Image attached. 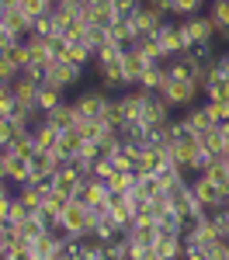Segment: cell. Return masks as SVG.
<instances>
[{"mask_svg":"<svg viewBox=\"0 0 229 260\" xmlns=\"http://www.w3.org/2000/svg\"><path fill=\"white\" fill-rule=\"evenodd\" d=\"M104 260H128V240H125V233L104 243Z\"/></svg>","mask_w":229,"mask_h":260,"instance_id":"d590c367","label":"cell"},{"mask_svg":"<svg viewBox=\"0 0 229 260\" xmlns=\"http://www.w3.org/2000/svg\"><path fill=\"white\" fill-rule=\"evenodd\" d=\"M108 42L111 45H118V49H132L139 35H136V28H132V18H115L108 24Z\"/></svg>","mask_w":229,"mask_h":260,"instance_id":"4fadbf2b","label":"cell"},{"mask_svg":"<svg viewBox=\"0 0 229 260\" xmlns=\"http://www.w3.org/2000/svg\"><path fill=\"white\" fill-rule=\"evenodd\" d=\"M208 0H170V18H194L205 11Z\"/></svg>","mask_w":229,"mask_h":260,"instance_id":"f546056e","label":"cell"},{"mask_svg":"<svg viewBox=\"0 0 229 260\" xmlns=\"http://www.w3.org/2000/svg\"><path fill=\"white\" fill-rule=\"evenodd\" d=\"M70 198H73V194H66V191H59V187H52V191L45 194V205H49V208H56V212H62V208L70 205Z\"/></svg>","mask_w":229,"mask_h":260,"instance_id":"b9f144b4","label":"cell"},{"mask_svg":"<svg viewBox=\"0 0 229 260\" xmlns=\"http://www.w3.org/2000/svg\"><path fill=\"white\" fill-rule=\"evenodd\" d=\"M52 177H56V187H59V191H66V194H77V187L83 184V177H87V174H83L80 167L70 160L66 167H59V170H56Z\"/></svg>","mask_w":229,"mask_h":260,"instance_id":"ac0fdd59","label":"cell"},{"mask_svg":"<svg viewBox=\"0 0 229 260\" xmlns=\"http://www.w3.org/2000/svg\"><path fill=\"white\" fill-rule=\"evenodd\" d=\"M0 253H7V229L0 233Z\"/></svg>","mask_w":229,"mask_h":260,"instance_id":"f5cc1de1","label":"cell"},{"mask_svg":"<svg viewBox=\"0 0 229 260\" xmlns=\"http://www.w3.org/2000/svg\"><path fill=\"white\" fill-rule=\"evenodd\" d=\"M184 260H212L208 246H184Z\"/></svg>","mask_w":229,"mask_h":260,"instance_id":"c3c4849f","label":"cell"},{"mask_svg":"<svg viewBox=\"0 0 229 260\" xmlns=\"http://www.w3.org/2000/svg\"><path fill=\"white\" fill-rule=\"evenodd\" d=\"M167 98V104L174 108V111H187V108H194L198 98H202V87L194 80H167V87L160 90Z\"/></svg>","mask_w":229,"mask_h":260,"instance_id":"3957f363","label":"cell"},{"mask_svg":"<svg viewBox=\"0 0 229 260\" xmlns=\"http://www.w3.org/2000/svg\"><path fill=\"white\" fill-rule=\"evenodd\" d=\"M62 62H73V66H80V70H87L90 62H94V49L87 45V42H73V45H66V52L59 56Z\"/></svg>","mask_w":229,"mask_h":260,"instance_id":"cb8c5ba5","label":"cell"},{"mask_svg":"<svg viewBox=\"0 0 229 260\" xmlns=\"http://www.w3.org/2000/svg\"><path fill=\"white\" fill-rule=\"evenodd\" d=\"M167 167H170V153L160 149L156 142H149L143 149V156H139V163H136V174H160Z\"/></svg>","mask_w":229,"mask_h":260,"instance_id":"7c38bea8","label":"cell"},{"mask_svg":"<svg viewBox=\"0 0 229 260\" xmlns=\"http://www.w3.org/2000/svg\"><path fill=\"white\" fill-rule=\"evenodd\" d=\"M205 14L212 18V24L219 28L222 21H229V0H208V4H205Z\"/></svg>","mask_w":229,"mask_h":260,"instance_id":"8d00e7d4","label":"cell"},{"mask_svg":"<svg viewBox=\"0 0 229 260\" xmlns=\"http://www.w3.org/2000/svg\"><path fill=\"white\" fill-rule=\"evenodd\" d=\"M136 180H139L136 170H115L104 184H108V191H111V194H128V191L136 187Z\"/></svg>","mask_w":229,"mask_h":260,"instance_id":"d4e9b609","label":"cell"},{"mask_svg":"<svg viewBox=\"0 0 229 260\" xmlns=\"http://www.w3.org/2000/svg\"><path fill=\"white\" fill-rule=\"evenodd\" d=\"M45 121H49V125H56L59 132H66V128H77V125H80V111H77V104H73V101H62L59 108L45 111Z\"/></svg>","mask_w":229,"mask_h":260,"instance_id":"5bb4252c","label":"cell"},{"mask_svg":"<svg viewBox=\"0 0 229 260\" xmlns=\"http://www.w3.org/2000/svg\"><path fill=\"white\" fill-rule=\"evenodd\" d=\"M52 4H56V0H52Z\"/></svg>","mask_w":229,"mask_h":260,"instance_id":"6f0895ef","label":"cell"},{"mask_svg":"<svg viewBox=\"0 0 229 260\" xmlns=\"http://www.w3.org/2000/svg\"><path fill=\"white\" fill-rule=\"evenodd\" d=\"M146 66H149V62L143 59V52H139L136 45H132V49H125V56H122V70H125V77H128L132 83H139V77L146 73Z\"/></svg>","mask_w":229,"mask_h":260,"instance_id":"603a6c76","label":"cell"},{"mask_svg":"<svg viewBox=\"0 0 229 260\" xmlns=\"http://www.w3.org/2000/svg\"><path fill=\"white\" fill-rule=\"evenodd\" d=\"M177 21L184 24L191 45H212V42H219V28L212 24V18H208L205 11H202V14H194V18H177Z\"/></svg>","mask_w":229,"mask_h":260,"instance_id":"52a82bcc","label":"cell"},{"mask_svg":"<svg viewBox=\"0 0 229 260\" xmlns=\"http://www.w3.org/2000/svg\"><path fill=\"white\" fill-rule=\"evenodd\" d=\"M163 21L167 18H160L153 7H146V0H143V4H139V11L132 14V28H136V35H139V39H149V35H156V31L163 28Z\"/></svg>","mask_w":229,"mask_h":260,"instance_id":"30bf717a","label":"cell"},{"mask_svg":"<svg viewBox=\"0 0 229 260\" xmlns=\"http://www.w3.org/2000/svg\"><path fill=\"white\" fill-rule=\"evenodd\" d=\"M31 136H35V149H39V153H56V146H59V128H56V125H49V121L42 118L39 125H35V128H31Z\"/></svg>","mask_w":229,"mask_h":260,"instance_id":"e0dca14e","label":"cell"},{"mask_svg":"<svg viewBox=\"0 0 229 260\" xmlns=\"http://www.w3.org/2000/svg\"><path fill=\"white\" fill-rule=\"evenodd\" d=\"M108 215L122 225V233L136 222V205H132V198L128 194H111V205H108Z\"/></svg>","mask_w":229,"mask_h":260,"instance_id":"9a60e30c","label":"cell"},{"mask_svg":"<svg viewBox=\"0 0 229 260\" xmlns=\"http://www.w3.org/2000/svg\"><path fill=\"white\" fill-rule=\"evenodd\" d=\"M167 62H153V66H146V73L139 77V83L136 87H143V90H149V94H160L167 87Z\"/></svg>","mask_w":229,"mask_h":260,"instance_id":"d6986e66","label":"cell"},{"mask_svg":"<svg viewBox=\"0 0 229 260\" xmlns=\"http://www.w3.org/2000/svg\"><path fill=\"white\" fill-rule=\"evenodd\" d=\"M0 52H4L7 59L14 62L18 70H28V66H31V52H28V42H24V39L11 42V45H7V49H0Z\"/></svg>","mask_w":229,"mask_h":260,"instance_id":"83f0119b","label":"cell"},{"mask_svg":"<svg viewBox=\"0 0 229 260\" xmlns=\"http://www.w3.org/2000/svg\"><path fill=\"white\" fill-rule=\"evenodd\" d=\"M31 250H35V257H42V260H56V253L62 250V233L59 229H45L39 240L31 243Z\"/></svg>","mask_w":229,"mask_h":260,"instance_id":"2e32d148","label":"cell"},{"mask_svg":"<svg viewBox=\"0 0 229 260\" xmlns=\"http://www.w3.org/2000/svg\"><path fill=\"white\" fill-rule=\"evenodd\" d=\"M62 90H56V87H49V83H42L39 87V98H35V104H39L42 111H52V108H59L62 104Z\"/></svg>","mask_w":229,"mask_h":260,"instance_id":"1f68e13d","label":"cell"},{"mask_svg":"<svg viewBox=\"0 0 229 260\" xmlns=\"http://www.w3.org/2000/svg\"><path fill=\"white\" fill-rule=\"evenodd\" d=\"M108 90H83V94H77V111H80V118H101V111H104V104H108Z\"/></svg>","mask_w":229,"mask_h":260,"instance_id":"8fae6325","label":"cell"},{"mask_svg":"<svg viewBox=\"0 0 229 260\" xmlns=\"http://www.w3.org/2000/svg\"><path fill=\"white\" fill-rule=\"evenodd\" d=\"M208 115H212V121L215 125H226L229 121V101H205Z\"/></svg>","mask_w":229,"mask_h":260,"instance_id":"ab89813d","label":"cell"},{"mask_svg":"<svg viewBox=\"0 0 229 260\" xmlns=\"http://www.w3.org/2000/svg\"><path fill=\"white\" fill-rule=\"evenodd\" d=\"M4 28H7L14 39H28V35H31V18H28L21 7H11V11H4Z\"/></svg>","mask_w":229,"mask_h":260,"instance_id":"ffe728a7","label":"cell"},{"mask_svg":"<svg viewBox=\"0 0 229 260\" xmlns=\"http://www.w3.org/2000/svg\"><path fill=\"white\" fill-rule=\"evenodd\" d=\"M208 253H212V260H229V240H219L215 243H208Z\"/></svg>","mask_w":229,"mask_h":260,"instance_id":"7dc6e473","label":"cell"},{"mask_svg":"<svg viewBox=\"0 0 229 260\" xmlns=\"http://www.w3.org/2000/svg\"><path fill=\"white\" fill-rule=\"evenodd\" d=\"M11 42H18V39H14V35H11V31L4 28V21H0V49H7Z\"/></svg>","mask_w":229,"mask_h":260,"instance_id":"f907efd6","label":"cell"},{"mask_svg":"<svg viewBox=\"0 0 229 260\" xmlns=\"http://www.w3.org/2000/svg\"><path fill=\"white\" fill-rule=\"evenodd\" d=\"M18 7L35 21V18H42V14H49V11H52V0H18Z\"/></svg>","mask_w":229,"mask_h":260,"instance_id":"74e56055","label":"cell"},{"mask_svg":"<svg viewBox=\"0 0 229 260\" xmlns=\"http://www.w3.org/2000/svg\"><path fill=\"white\" fill-rule=\"evenodd\" d=\"M7 180L14 184V187H24V184H31V163L14 156L11 149H7Z\"/></svg>","mask_w":229,"mask_h":260,"instance_id":"44dd1931","label":"cell"},{"mask_svg":"<svg viewBox=\"0 0 229 260\" xmlns=\"http://www.w3.org/2000/svg\"><path fill=\"white\" fill-rule=\"evenodd\" d=\"M18 73H21V70L7 59L4 52H0V80H4V83H14V80H18Z\"/></svg>","mask_w":229,"mask_h":260,"instance_id":"ee69618b","label":"cell"},{"mask_svg":"<svg viewBox=\"0 0 229 260\" xmlns=\"http://www.w3.org/2000/svg\"><path fill=\"white\" fill-rule=\"evenodd\" d=\"M28 52H31V66H49V62H56V56H52V49H49V39H39V35H28Z\"/></svg>","mask_w":229,"mask_h":260,"instance_id":"7402d4cb","label":"cell"},{"mask_svg":"<svg viewBox=\"0 0 229 260\" xmlns=\"http://www.w3.org/2000/svg\"><path fill=\"white\" fill-rule=\"evenodd\" d=\"M73 198H80L87 208H94L97 215H104V212H108V205H111V191H108V184H104V180L83 177V184L77 187V194H73Z\"/></svg>","mask_w":229,"mask_h":260,"instance_id":"8992f818","label":"cell"},{"mask_svg":"<svg viewBox=\"0 0 229 260\" xmlns=\"http://www.w3.org/2000/svg\"><path fill=\"white\" fill-rule=\"evenodd\" d=\"M14 229H18L21 243H35V240H39V236H42V233H45V225H42V222H39V215H35V212H31V215H28V219H24V222H18Z\"/></svg>","mask_w":229,"mask_h":260,"instance_id":"4dcf8cb0","label":"cell"},{"mask_svg":"<svg viewBox=\"0 0 229 260\" xmlns=\"http://www.w3.org/2000/svg\"><path fill=\"white\" fill-rule=\"evenodd\" d=\"M191 194H194V201L205 208L208 215H212V212H219V208H226L219 184H215V180H208L205 174H194V177H191Z\"/></svg>","mask_w":229,"mask_h":260,"instance_id":"5b68a950","label":"cell"},{"mask_svg":"<svg viewBox=\"0 0 229 260\" xmlns=\"http://www.w3.org/2000/svg\"><path fill=\"white\" fill-rule=\"evenodd\" d=\"M66 4H77V7H87V0H66Z\"/></svg>","mask_w":229,"mask_h":260,"instance_id":"11a10c76","label":"cell"},{"mask_svg":"<svg viewBox=\"0 0 229 260\" xmlns=\"http://www.w3.org/2000/svg\"><path fill=\"white\" fill-rule=\"evenodd\" d=\"M156 39H160V45H163L167 59L184 56V52H191V49H194V45H191V39H187V31H184V24H181L177 18L163 21V28L156 31Z\"/></svg>","mask_w":229,"mask_h":260,"instance_id":"7a4b0ae2","label":"cell"},{"mask_svg":"<svg viewBox=\"0 0 229 260\" xmlns=\"http://www.w3.org/2000/svg\"><path fill=\"white\" fill-rule=\"evenodd\" d=\"M139 4H143V0H115V14H118V18H132V14L139 11Z\"/></svg>","mask_w":229,"mask_h":260,"instance_id":"bcb514c9","label":"cell"},{"mask_svg":"<svg viewBox=\"0 0 229 260\" xmlns=\"http://www.w3.org/2000/svg\"><path fill=\"white\" fill-rule=\"evenodd\" d=\"M136 49L143 52V59L153 66V62H167V52H163V45H160V39L156 35H149V39H139L136 42Z\"/></svg>","mask_w":229,"mask_h":260,"instance_id":"484cf974","label":"cell"},{"mask_svg":"<svg viewBox=\"0 0 229 260\" xmlns=\"http://www.w3.org/2000/svg\"><path fill=\"white\" fill-rule=\"evenodd\" d=\"M219 42H226V45H229V21L219 24Z\"/></svg>","mask_w":229,"mask_h":260,"instance_id":"816d5d0a","label":"cell"},{"mask_svg":"<svg viewBox=\"0 0 229 260\" xmlns=\"http://www.w3.org/2000/svg\"><path fill=\"white\" fill-rule=\"evenodd\" d=\"M0 7H7V11H11V7H18V0H0Z\"/></svg>","mask_w":229,"mask_h":260,"instance_id":"db71d44e","label":"cell"},{"mask_svg":"<svg viewBox=\"0 0 229 260\" xmlns=\"http://www.w3.org/2000/svg\"><path fill=\"white\" fill-rule=\"evenodd\" d=\"M11 153L21 156V160H31V156L39 153V149H35V136H31V132H21L18 139L11 142Z\"/></svg>","mask_w":229,"mask_h":260,"instance_id":"836d02e7","label":"cell"},{"mask_svg":"<svg viewBox=\"0 0 229 260\" xmlns=\"http://www.w3.org/2000/svg\"><path fill=\"white\" fill-rule=\"evenodd\" d=\"M28 215H31V212H28V208H24V201H21L18 194H14V201H11V208H7V222H11V225H18V222H24Z\"/></svg>","mask_w":229,"mask_h":260,"instance_id":"60d3db41","label":"cell"},{"mask_svg":"<svg viewBox=\"0 0 229 260\" xmlns=\"http://www.w3.org/2000/svg\"><path fill=\"white\" fill-rule=\"evenodd\" d=\"M83 42H87V45L97 52L101 45H108V28H101V24H90V28H87V35H83Z\"/></svg>","mask_w":229,"mask_h":260,"instance_id":"f35d334b","label":"cell"},{"mask_svg":"<svg viewBox=\"0 0 229 260\" xmlns=\"http://www.w3.org/2000/svg\"><path fill=\"white\" fill-rule=\"evenodd\" d=\"M14 194L24 201L28 212H39L42 205H45V194H49V191H42V187H35V184H24V187H14Z\"/></svg>","mask_w":229,"mask_h":260,"instance_id":"4316f807","label":"cell"},{"mask_svg":"<svg viewBox=\"0 0 229 260\" xmlns=\"http://www.w3.org/2000/svg\"><path fill=\"white\" fill-rule=\"evenodd\" d=\"M219 240V229H215V219L205 215V219H194L184 229V246H208V243Z\"/></svg>","mask_w":229,"mask_h":260,"instance_id":"9c48e42d","label":"cell"},{"mask_svg":"<svg viewBox=\"0 0 229 260\" xmlns=\"http://www.w3.org/2000/svg\"><path fill=\"white\" fill-rule=\"evenodd\" d=\"M4 257L7 260H35V250H31V243H14Z\"/></svg>","mask_w":229,"mask_h":260,"instance_id":"7bdbcfd3","label":"cell"},{"mask_svg":"<svg viewBox=\"0 0 229 260\" xmlns=\"http://www.w3.org/2000/svg\"><path fill=\"white\" fill-rule=\"evenodd\" d=\"M215 62H219V73H222V77L229 80V49H222V52L215 56Z\"/></svg>","mask_w":229,"mask_h":260,"instance_id":"681fc988","label":"cell"},{"mask_svg":"<svg viewBox=\"0 0 229 260\" xmlns=\"http://www.w3.org/2000/svg\"><path fill=\"white\" fill-rule=\"evenodd\" d=\"M80 77H83L80 66L56 59V62H49V66H45V73H42V83H49V87H56V90H62V94H66V90H73V87L80 83Z\"/></svg>","mask_w":229,"mask_h":260,"instance_id":"277c9868","label":"cell"},{"mask_svg":"<svg viewBox=\"0 0 229 260\" xmlns=\"http://www.w3.org/2000/svg\"><path fill=\"white\" fill-rule=\"evenodd\" d=\"M170 111H174V108L167 104L163 94H149V90H146V104H143V118L139 121H143L146 128H160V125H170V121H174Z\"/></svg>","mask_w":229,"mask_h":260,"instance_id":"ba28073f","label":"cell"},{"mask_svg":"<svg viewBox=\"0 0 229 260\" xmlns=\"http://www.w3.org/2000/svg\"><path fill=\"white\" fill-rule=\"evenodd\" d=\"M212 219H215L219 236H222V240H229V205H226V208H219V212H212Z\"/></svg>","mask_w":229,"mask_h":260,"instance_id":"f6af8a7d","label":"cell"},{"mask_svg":"<svg viewBox=\"0 0 229 260\" xmlns=\"http://www.w3.org/2000/svg\"><path fill=\"white\" fill-rule=\"evenodd\" d=\"M184 121L194 128V132H205V128H212L215 121H212V115H208V108H205V101L202 104H194V108H187L184 111Z\"/></svg>","mask_w":229,"mask_h":260,"instance_id":"f1b7e54d","label":"cell"},{"mask_svg":"<svg viewBox=\"0 0 229 260\" xmlns=\"http://www.w3.org/2000/svg\"><path fill=\"white\" fill-rule=\"evenodd\" d=\"M226 170H229V156H226Z\"/></svg>","mask_w":229,"mask_h":260,"instance_id":"9f6ffc18","label":"cell"},{"mask_svg":"<svg viewBox=\"0 0 229 260\" xmlns=\"http://www.w3.org/2000/svg\"><path fill=\"white\" fill-rule=\"evenodd\" d=\"M21 132H28V128H21L14 118H0V149H11V142L18 139Z\"/></svg>","mask_w":229,"mask_h":260,"instance_id":"e575fe53","label":"cell"},{"mask_svg":"<svg viewBox=\"0 0 229 260\" xmlns=\"http://www.w3.org/2000/svg\"><path fill=\"white\" fill-rule=\"evenodd\" d=\"M31 35H39V39H56V35H62V31H59V24H56L52 14H42V18L31 21Z\"/></svg>","mask_w":229,"mask_h":260,"instance_id":"d6a6232c","label":"cell"},{"mask_svg":"<svg viewBox=\"0 0 229 260\" xmlns=\"http://www.w3.org/2000/svg\"><path fill=\"white\" fill-rule=\"evenodd\" d=\"M94 225H97V212H94V208H87L80 198H70V205L62 208L59 233L83 240V236H94Z\"/></svg>","mask_w":229,"mask_h":260,"instance_id":"6da1fadb","label":"cell"}]
</instances>
